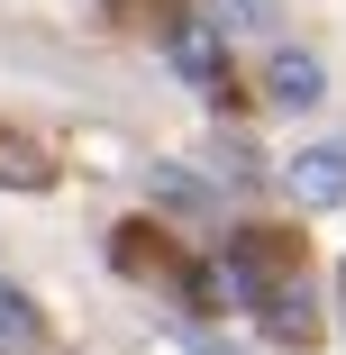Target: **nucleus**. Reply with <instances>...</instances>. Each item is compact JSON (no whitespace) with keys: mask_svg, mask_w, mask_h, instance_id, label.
Listing matches in <instances>:
<instances>
[{"mask_svg":"<svg viewBox=\"0 0 346 355\" xmlns=\"http://www.w3.org/2000/svg\"><path fill=\"white\" fill-rule=\"evenodd\" d=\"M292 191H301V209H337V200H346V146L292 155Z\"/></svg>","mask_w":346,"mask_h":355,"instance_id":"obj_1","label":"nucleus"},{"mask_svg":"<svg viewBox=\"0 0 346 355\" xmlns=\"http://www.w3.org/2000/svg\"><path fill=\"white\" fill-rule=\"evenodd\" d=\"M173 64H182L191 83H219V64H228L219 28H210V19H182V28H173Z\"/></svg>","mask_w":346,"mask_h":355,"instance_id":"obj_2","label":"nucleus"},{"mask_svg":"<svg viewBox=\"0 0 346 355\" xmlns=\"http://www.w3.org/2000/svg\"><path fill=\"white\" fill-rule=\"evenodd\" d=\"M264 92L283 101V110H310V101L328 92V73H319L310 55H273V73H264Z\"/></svg>","mask_w":346,"mask_h":355,"instance_id":"obj_3","label":"nucleus"},{"mask_svg":"<svg viewBox=\"0 0 346 355\" xmlns=\"http://www.w3.org/2000/svg\"><path fill=\"white\" fill-rule=\"evenodd\" d=\"M146 191L173 209V219H210V209H219V200H210V182H191L182 164H155V182H146Z\"/></svg>","mask_w":346,"mask_h":355,"instance_id":"obj_4","label":"nucleus"},{"mask_svg":"<svg viewBox=\"0 0 346 355\" xmlns=\"http://www.w3.org/2000/svg\"><path fill=\"white\" fill-rule=\"evenodd\" d=\"M0 337H37V310H28L19 292H0Z\"/></svg>","mask_w":346,"mask_h":355,"instance_id":"obj_5","label":"nucleus"},{"mask_svg":"<svg viewBox=\"0 0 346 355\" xmlns=\"http://www.w3.org/2000/svg\"><path fill=\"white\" fill-rule=\"evenodd\" d=\"M264 19V0H219V28H255Z\"/></svg>","mask_w":346,"mask_h":355,"instance_id":"obj_6","label":"nucleus"},{"mask_svg":"<svg viewBox=\"0 0 346 355\" xmlns=\"http://www.w3.org/2000/svg\"><path fill=\"white\" fill-rule=\"evenodd\" d=\"M337 292H346V273H337Z\"/></svg>","mask_w":346,"mask_h":355,"instance_id":"obj_7","label":"nucleus"}]
</instances>
